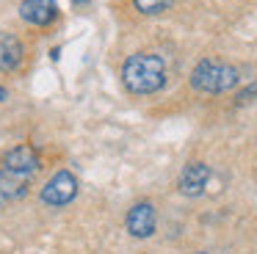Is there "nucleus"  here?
<instances>
[{"instance_id":"obj_2","label":"nucleus","mask_w":257,"mask_h":254,"mask_svg":"<svg viewBox=\"0 0 257 254\" xmlns=\"http://www.w3.org/2000/svg\"><path fill=\"white\" fill-rule=\"evenodd\" d=\"M122 83L130 94H155L166 83V64L155 53H133L122 64Z\"/></svg>"},{"instance_id":"obj_1","label":"nucleus","mask_w":257,"mask_h":254,"mask_svg":"<svg viewBox=\"0 0 257 254\" xmlns=\"http://www.w3.org/2000/svg\"><path fill=\"white\" fill-rule=\"evenodd\" d=\"M39 171V155L28 144H17L0 160V204H12L28 193L34 174Z\"/></svg>"},{"instance_id":"obj_8","label":"nucleus","mask_w":257,"mask_h":254,"mask_svg":"<svg viewBox=\"0 0 257 254\" xmlns=\"http://www.w3.org/2000/svg\"><path fill=\"white\" fill-rule=\"evenodd\" d=\"M25 58V47L14 33L0 31V72H14Z\"/></svg>"},{"instance_id":"obj_13","label":"nucleus","mask_w":257,"mask_h":254,"mask_svg":"<svg viewBox=\"0 0 257 254\" xmlns=\"http://www.w3.org/2000/svg\"><path fill=\"white\" fill-rule=\"evenodd\" d=\"M196 254H207V251H196Z\"/></svg>"},{"instance_id":"obj_4","label":"nucleus","mask_w":257,"mask_h":254,"mask_svg":"<svg viewBox=\"0 0 257 254\" xmlns=\"http://www.w3.org/2000/svg\"><path fill=\"white\" fill-rule=\"evenodd\" d=\"M75 196H78V180H75V174L67 169L56 171L39 191V199L45 204H50V207H64V204H69Z\"/></svg>"},{"instance_id":"obj_3","label":"nucleus","mask_w":257,"mask_h":254,"mask_svg":"<svg viewBox=\"0 0 257 254\" xmlns=\"http://www.w3.org/2000/svg\"><path fill=\"white\" fill-rule=\"evenodd\" d=\"M240 83V72L232 64L216 58H202L191 72V86L202 94H224Z\"/></svg>"},{"instance_id":"obj_6","label":"nucleus","mask_w":257,"mask_h":254,"mask_svg":"<svg viewBox=\"0 0 257 254\" xmlns=\"http://www.w3.org/2000/svg\"><path fill=\"white\" fill-rule=\"evenodd\" d=\"M207 182H210V166L194 160V163H188V166L183 169L177 188H180V193H183V196L194 199V196H202V193H205Z\"/></svg>"},{"instance_id":"obj_9","label":"nucleus","mask_w":257,"mask_h":254,"mask_svg":"<svg viewBox=\"0 0 257 254\" xmlns=\"http://www.w3.org/2000/svg\"><path fill=\"white\" fill-rule=\"evenodd\" d=\"M174 0H133L136 11H141V14L147 17H155V14H163V11L172 9Z\"/></svg>"},{"instance_id":"obj_5","label":"nucleus","mask_w":257,"mask_h":254,"mask_svg":"<svg viewBox=\"0 0 257 254\" xmlns=\"http://www.w3.org/2000/svg\"><path fill=\"white\" fill-rule=\"evenodd\" d=\"M124 226L133 237L144 240V237H152L158 229V213L152 202H136L133 207L127 210V218H124Z\"/></svg>"},{"instance_id":"obj_7","label":"nucleus","mask_w":257,"mask_h":254,"mask_svg":"<svg viewBox=\"0 0 257 254\" xmlns=\"http://www.w3.org/2000/svg\"><path fill=\"white\" fill-rule=\"evenodd\" d=\"M20 17L31 25L47 28L58 20V3L56 0H23L20 3Z\"/></svg>"},{"instance_id":"obj_11","label":"nucleus","mask_w":257,"mask_h":254,"mask_svg":"<svg viewBox=\"0 0 257 254\" xmlns=\"http://www.w3.org/2000/svg\"><path fill=\"white\" fill-rule=\"evenodd\" d=\"M6 97H9V88H3V86H0V102H3Z\"/></svg>"},{"instance_id":"obj_10","label":"nucleus","mask_w":257,"mask_h":254,"mask_svg":"<svg viewBox=\"0 0 257 254\" xmlns=\"http://www.w3.org/2000/svg\"><path fill=\"white\" fill-rule=\"evenodd\" d=\"M254 97H257V83H251L249 88H243V91L238 94V105H243V102H251Z\"/></svg>"},{"instance_id":"obj_12","label":"nucleus","mask_w":257,"mask_h":254,"mask_svg":"<svg viewBox=\"0 0 257 254\" xmlns=\"http://www.w3.org/2000/svg\"><path fill=\"white\" fill-rule=\"evenodd\" d=\"M75 6H83V3H89V0H72Z\"/></svg>"}]
</instances>
